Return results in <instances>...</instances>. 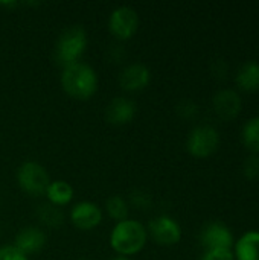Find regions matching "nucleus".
Segmentation results:
<instances>
[{"label": "nucleus", "mask_w": 259, "mask_h": 260, "mask_svg": "<svg viewBox=\"0 0 259 260\" xmlns=\"http://www.w3.org/2000/svg\"><path fill=\"white\" fill-rule=\"evenodd\" d=\"M23 254H35L40 253L46 245V235L38 227H24L15 236L14 244Z\"/></svg>", "instance_id": "nucleus-13"}, {"label": "nucleus", "mask_w": 259, "mask_h": 260, "mask_svg": "<svg viewBox=\"0 0 259 260\" xmlns=\"http://www.w3.org/2000/svg\"><path fill=\"white\" fill-rule=\"evenodd\" d=\"M130 204L137 210H148L153 206V200H151V195L147 190L136 189L130 195Z\"/></svg>", "instance_id": "nucleus-20"}, {"label": "nucleus", "mask_w": 259, "mask_h": 260, "mask_svg": "<svg viewBox=\"0 0 259 260\" xmlns=\"http://www.w3.org/2000/svg\"><path fill=\"white\" fill-rule=\"evenodd\" d=\"M151 81L150 69L142 62H134L122 69L119 73V85L125 91H140Z\"/></svg>", "instance_id": "nucleus-11"}, {"label": "nucleus", "mask_w": 259, "mask_h": 260, "mask_svg": "<svg viewBox=\"0 0 259 260\" xmlns=\"http://www.w3.org/2000/svg\"><path fill=\"white\" fill-rule=\"evenodd\" d=\"M200 260H235L232 248H215V250H205Z\"/></svg>", "instance_id": "nucleus-23"}, {"label": "nucleus", "mask_w": 259, "mask_h": 260, "mask_svg": "<svg viewBox=\"0 0 259 260\" xmlns=\"http://www.w3.org/2000/svg\"><path fill=\"white\" fill-rule=\"evenodd\" d=\"M212 72H214V76L217 78H226V73L229 72V66L223 59H217L212 64Z\"/></svg>", "instance_id": "nucleus-25"}, {"label": "nucleus", "mask_w": 259, "mask_h": 260, "mask_svg": "<svg viewBox=\"0 0 259 260\" xmlns=\"http://www.w3.org/2000/svg\"><path fill=\"white\" fill-rule=\"evenodd\" d=\"M108 53H110V59L113 62H121L125 58V50H124L122 46H113V47H110Z\"/></svg>", "instance_id": "nucleus-26"}, {"label": "nucleus", "mask_w": 259, "mask_h": 260, "mask_svg": "<svg viewBox=\"0 0 259 260\" xmlns=\"http://www.w3.org/2000/svg\"><path fill=\"white\" fill-rule=\"evenodd\" d=\"M87 47V34L81 26H73L66 29L55 47V58L63 67L79 62V58L84 55Z\"/></svg>", "instance_id": "nucleus-3"}, {"label": "nucleus", "mask_w": 259, "mask_h": 260, "mask_svg": "<svg viewBox=\"0 0 259 260\" xmlns=\"http://www.w3.org/2000/svg\"><path fill=\"white\" fill-rule=\"evenodd\" d=\"M200 244L205 250L234 248L235 239L231 229L223 222H209L200 232Z\"/></svg>", "instance_id": "nucleus-9"}, {"label": "nucleus", "mask_w": 259, "mask_h": 260, "mask_svg": "<svg viewBox=\"0 0 259 260\" xmlns=\"http://www.w3.org/2000/svg\"><path fill=\"white\" fill-rule=\"evenodd\" d=\"M35 215H37V219L40 221V224H43L47 229H58L64 224L63 210L50 203L40 204L35 210Z\"/></svg>", "instance_id": "nucleus-17"}, {"label": "nucleus", "mask_w": 259, "mask_h": 260, "mask_svg": "<svg viewBox=\"0 0 259 260\" xmlns=\"http://www.w3.org/2000/svg\"><path fill=\"white\" fill-rule=\"evenodd\" d=\"M70 221L78 230L89 232L96 229L102 222V210L95 203L81 201L72 207Z\"/></svg>", "instance_id": "nucleus-10"}, {"label": "nucleus", "mask_w": 259, "mask_h": 260, "mask_svg": "<svg viewBox=\"0 0 259 260\" xmlns=\"http://www.w3.org/2000/svg\"><path fill=\"white\" fill-rule=\"evenodd\" d=\"M0 260H29L15 245H3L0 247Z\"/></svg>", "instance_id": "nucleus-24"}, {"label": "nucleus", "mask_w": 259, "mask_h": 260, "mask_svg": "<svg viewBox=\"0 0 259 260\" xmlns=\"http://www.w3.org/2000/svg\"><path fill=\"white\" fill-rule=\"evenodd\" d=\"M20 189L29 197H43L50 184L49 174L44 166L37 161H24L17 171Z\"/></svg>", "instance_id": "nucleus-5"}, {"label": "nucleus", "mask_w": 259, "mask_h": 260, "mask_svg": "<svg viewBox=\"0 0 259 260\" xmlns=\"http://www.w3.org/2000/svg\"><path fill=\"white\" fill-rule=\"evenodd\" d=\"M134 116H136V105L128 98L118 96L113 101H110V104L105 108L107 122H110L111 125H116V126L130 123L134 119Z\"/></svg>", "instance_id": "nucleus-12"}, {"label": "nucleus", "mask_w": 259, "mask_h": 260, "mask_svg": "<svg viewBox=\"0 0 259 260\" xmlns=\"http://www.w3.org/2000/svg\"><path fill=\"white\" fill-rule=\"evenodd\" d=\"M235 260H259V232H246L234 244Z\"/></svg>", "instance_id": "nucleus-14"}, {"label": "nucleus", "mask_w": 259, "mask_h": 260, "mask_svg": "<svg viewBox=\"0 0 259 260\" xmlns=\"http://www.w3.org/2000/svg\"><path fill=\"white\" fill-rule=\"evenodd\" d=\"M235 84L241 91L246 93H255L259 90V62L258 61H247L244 62L237 75H235Z\"/></svg>", "instance_id": "nucleus-15"}, {"label": "nucleus", "mask_w": 259, "mask_h": 260, "mask_svg": "<svg viewBox=\"0 0 259 260\" xmlns=\"http://www.w3.org/2000/svg\"><path fill=\"white\" fill-rule=\"evenodd\" d=\"M243 175L249 181H255L259 178V155L250 154L243 163Z\"/></svg>", "instance_id": "nucleus-21"}, {"label": "nucleus", "mask_w": 259, "mask_h": 260, "mask_svg": "<svg viewBox=\"0 0 259 260\" xmlns=\"http://www.w3.org/2000/svg\"><path fill=\"white\" fill-rule=\"evenodd\" d=\"M147 232L151 239L162 247H172L182 239L180 224L168 215H160L151 219Z\"/></svg>", "instance_id": "nucleus-7"}, {"label": "nucleus", "mask_w": 259, "mask_h": 260, "mask_svg": "<svg viewBox=\"0 0 259 260\" xmlns=\"http://www.w3.org/2000/svg\"><path fill=\"white\" fill-rule=\"evenodd\" d=\"M61 87L73 99L87 101L98 91V75L85 62H75L63 67Z\"/></svg>", "instance_id": "nucleus-1"}, {"label": "nucleus", "mask_w": 259, "mask_h": 260, "mask_svg": "<svg viewBox=\"0 0 259 260\" xmlns=\"http://www.w3.org/2000/svg\"><path fill=\"white\" fill-rule=\"evenodd\" d=\"M214 113L224 122L237 119L243 108V101L238 91L232 88H223L217 91L212 98Z\"/></svg>", "instance_id": "nucleus-8"}, {"label": "nucleus", "mask_w": 259, "mask_h": 260, "mask_svg": "<svg viewBox=\"0 0 259 260\" xmlns=\"http://www.w3.org/2000/svg\"><path fill=\"white\" fill-rule=\"evenodd\" d=\"M148 232L143 224L134 219L116 222L110 235V247L122 257L134 256L147 245Z\"/></svg>", "instance_id": "nucleus-2"}, {"label": "nucleus", "mask_w": 259, "mask_h": 260, "mask_svg": "<svg viewBox=\"0 0 259 260\" xmlns=\"http://www.w3.org/2000/svg\"><path fill=\"white\" fill-rule=\"evenodd\" d=\"M220 143V133L214 126L198 125L189 133L186 140V149L195 158H208L218 151Z\"/></svg>", "instance_id": "nucleus-4"}, {"label": "nucleus", "mask_w": 259, "mask_h": 260, "mask_svg": "<svg viewBox=\"0 0 259 260\" xmlns=\"http://www.w3.org/2000/svg\"><path fill=\"white\" fill-rule=\"evenodd\" d=\"M241 140L252 154L259 155V116L246 122L241 131Z\"/></svg>", "instance_id": "nucleus-18"}, {"label": "nucleus", "mask_w": 259, "mask_h": 260, "mask_svg": "<svg viewBox=\"0 0 259 260\" xmlns=\"http://www.w3.org/2000/svg\"><path fill=\"white\" fill-rule=\"evenodd\" d=\"M105 212L113 221L121 222V221L128 219L130 207H128L127 200H124L121 195H111L105 201Z\"/></svg>", "instance_id": "nucleus-19"}, {"label": "nucleus", "mask_w": 259, "mask_h": 260, "mask_svg": "<svg viewBox=\"0 0 259 260\" xmlns=\"http://www.w3.org/2000/svg\"><path fill=\"white\" fill-rule=\"evenodd\" d=\"M176 111H177V114L182 117V119H185V120H194L197 116H198V113H200V108H198V105L194 102V101H182L179 105H177V108H176Z\"/></svg>", "instance_id": "nucleus-22"}, {"label": "nucleus", "mask_w": 259, "mask_h": 260, "mask_svg": "<svg viewBox=\"0 0 259 260\" xmlns=\"http://www.w3.org/2000/svg\"><path fill=\"white\" fill-rule=\"evenodd\" d=\"M44 195L47 198V203H50V204L61 209V207L72 203V200L75 197V190L67 181L55 180V181H50V184H49Z\"/></svg>", "instance_id": "nucleus-16"}, {"label": "nucleus", "mask_w": 259, "mask_h": 260, "mask_svg": "<svg viewBox=\"0 0 259 260\" xmlns=\"http://www.w3.org/2000/svg\"><path fill=\"white\" fill-rule=\"evenodd\" d=\"M108 29L118 40H130L139 29V15L131 6H118L108 18Z\"/></svg>", "instance_id": "nucleus-6"}, {"label": "nucleus", "mask_w": 259, "mask_h": 260, "mask_svg": "<svg viewBox=\"0 0 259 260\" xmlns=\"http://www.w3.org/2000/svg\"><path fill=\"white\" fill-rule=\"evenodd\" d=\"M111 260H133V259H130V257H122V256H119V257H114V259H111Z\"/></svg>", "instance_id": "nucleus-27"}]
</instances>
